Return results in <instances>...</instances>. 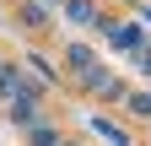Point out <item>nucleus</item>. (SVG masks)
I'll return each instance as SVG.
<instances>
[{
	"instance_id": "obj_2",
	"label": "nucleus",
	"mask_w": 151,
	"mask_h": 146,
	"mask_svg": "<svg viewBox=\"0 0 151 146\" xmlns=\"http://www.w3.org/2000/svg\"><path fill=\"white\" fill-rule=\"evenodd\" d=\"M32 146H60V135H54L49 124H32Z\"/></svg>"
},
{
	"instance_id": "obj_1",
	"label": "nucleus",
	"mask_w": 151,
	"mask_h": 146,
	"mask_svg": "<svg viewBox=\"0 0 151 146\" xmlns=\"http://www.w3.org/2000/svg\"><path fill=\"white\" fill-rule=\"evenodd\" d=\"M11 119L16 124H38V98L27 92V98H11Z\"/></svg>"
}]
</instances>
